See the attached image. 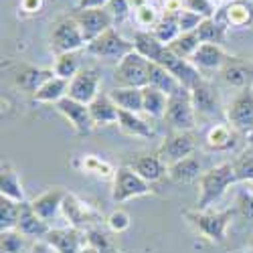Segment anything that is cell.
I'll use <instances>...</instances> for the list:
<instances>
[{"mask_svg":"<svg viewBox=\"0 0 253 253\" xmlns=\"http://www.w3.org/2000/svg\"><path fill=\"white\" fill-rule=\"evenodd\" d=\"M110 0H79L77 2V10H85V8H103L108 6Z\"/></svg>","mask_w":253,"mask_h":253,"instance_id":"obj_49","label":"cell"},{"mask_svg":"<svg viewBox=\"0 0 253 253\" xmlns=\"http://www.w3.org/2000/svg\"><path fill=\"white\" fill-rule=\"evenodd\" d=\"M148 85L164 91L166 95H172L176 89L182 87V83L168 71L164 69L162 65H158V63H152L150 61V67H148Z\"/></svg>","mask_w":253,"mask_h":253,"instance_id":"obj_28","label":"cell"},{"mask_svg":"<svg viewBox=\"0 0 253 253\" xmlns=\"http://www.w3.org/2000/svg\"><path fill=\"white\" fill-rule=\"evenodd\" d=\"M231 164H233L237 182H253V146L243 150Z\"/></svg>","mask_w":253,"mask_h":253,"instance_id":"obj_38","label":"cell"},{"mask_svg":"<svg viewBox=\"0 0 253 253\" xmlns=\"http://www.w3.org/2000/svg\"><path fill=\"white\" fill-rule=\"evenodd\" d=\"M225 116L227 122L231 124V128H235L243 134L253 132V87L241 89L233 97V101L229 103Z\"/></svg>","mask_w":253,"mask_h":253,"instance_id":"obj_10","label":"cell"},{"mask_svg":"<svg viewBox=\"0 0 253 253\" xmlns=\"http://www.w3.org/2000/svg\"><path fill=\"white\" fill-rule=\"evenodd\" d=\"M223 2H225V4H227V2H231V0H223Z\"/></svg>","mask_w":253,"mask_h":253,"instance_id":"obj_53","label":"cell"},{"mask_svg":"<svg viewBox=\"0 0 253 253\" xmlns=\"http://www.w3.org/2000/svg\"><path fill=\"white\" fill-rule=\"evenodd\" d=\"M148 67L150 61L142 57L138 51H132L126 55L114 71V83L116 87H146L148 85Z\"/></svg>","mask_w":253,"mask_h":253,"instance_id":"obj_5","label":"cell"},{"mask_svg":"<svg viewBox=\"0 0 253 253\" xmlns=\"http://www.w3.org/2000/svg\"><path fill=\"white\" fill-rule=\"evenodd\" d=\"M195 150H197V136L193 132L172 130L160 146V158L174 164L186 156H193Z\"/></svg>","mask_w":253,"mask_h":253,"instance_id":"obj_12","label":"cell"},{"mask_svg":"<svg viewBox=\"0 0 253 253\" xmlns=\"http://www.w3.org/2000/svg\"><path fill=\"white\" fill-rule=\"evenodd\" d=\"M227 53L223 51L221 45H213V43H201V47L197 49V53L188 59L193 65L201 71V69H221L223 63L227 61Z\"/></svg>","mask_w":253,"mask_h":253,"instance_id":"obj_23","label":"cell"},{"mask_svg":"<svg viewBox=\"0 0 253 253\" xmlns=\"http://www.w3.org/2000/svg\"><path fill=\"white\" fill-rule=\"evenodd\" d=\"M130 223H132L130 213L126 209H120V207L114 209L108 215V219H105V225H108V229L112 231V233H124V231L130 227Z\"/></svg>","mask_w":253,"mask_h":253,"instance_id":"obj_42","label":"cell"},{"mask_svg":"<svg viewBox=\"0 0 253 253\" xmlns=\"http://www.w3.org/2000/svg\"><path fill=\"white\" fill-rule=\"evenodd\" d=\"M0 195L8 197L16 203H25V191H23V182L18 178V172L14 168L4 162L2 168H0Z\"/></svg>","mask_w":253,"mask_h":253,"instance_id":"obj_26","label":"cell"},{"mask_svg":"<svg viewBox=\"0 0 253 253\" xmlns=\"http://www.w3.org/2000/svg\"><path fill=\"white\" fill-rule=\"evenodd\" d=\"M168 49H170L174 55H178L180 59H191L197 49L201 47V39L197 35V31L193 33H180L170 45H166Z\"/></svg>","mask_w":253,"mask_h":253,"instance_id":"obj_34","label":"cell"},{"mask_svg":"<svg viewBox=\"0 0 253 253\" xmlns=\"http://www.w3.org/2000/svg\"><path fill=\"white\" fill-rule=\"evenodd\" d=\"M118 126L126 134L136 136V138H152L154 136V128L144 118H140V114H132V112L120 110Z\"/></svg>","mask_w":253,"mask_h":253,"instance_id":"obj_31","label":"cell"},{"mask_svg":"<svg viewBox=\"0 0 253 253\" xmlns=\"http://www.w3.org/2000/svg\"><path fill=\"white\" fill-rule=\"evenodd\" d=\"M61 211H63V215H65V219L69 221V227H75V229H81V231L83 229L87 231L91 227H97L103 221L101 213L91 203L79 199L73 193H67L65 201H63V209Z\"/></svg>","mask_w":253,"mask_h":253,"instance_id":"obj_8","label":"cell"},{"mask_svg":"<svg viewBox=\"0 0 253 253\" xmlns=\"http://www.w3.org/2000/svg\"><path fill=\"white\" fill-rule=\"evenodd\" d=\"M89 114L95 126H110V124H118L120 120V108L114 103L110 93H99L89 103Z\"/></svg>","mask_w":253,"mask_h":253,"instance_id":"obj_22","label":"cell"},{"mask_svg":"<svg viewBox=\"0 0 253 253\" xmlns=\"http://www.w3.org/2000/svg\"><path fill=\"white\" fill-rule=\"evenodd\" d=\"M152 63H158V65H162L164 69H168L188 89H191L197 81L203 79V73L193 65L191 61H188V59H180L178 55H174L166 45H162L156 51V55L152 57Z\"/></svg>","mask_w":253,"mask_h":253,"instance_id":"obj_9","label":"cell"},{"mask_svg":"<svg viewBox=\"0 0 253 253\" xmlns=\"http://www.w3.org/2000/svg\"><path fill=\"white\" fill-rule=\"evenodd\" d=\"M85 237H87V245L91 249H95L97 253H116L114 249V243L112 239L108 237V233H103V231H99L97 227H91L85 231Z\"/></svg>","mask_w":253,"mask_h":253,"instance_id":"obj_41","label":"cell"},{"mask_svg":"<svg viewBox=\"0 0 253 253\" xmlns=\"http://www.w3.org/2000/svg\"><path fill=\"white\" fill-rule=\"evenodd\" d=\"M45 241L55 253H81L87 247V237H83V231L75 227L51 229Z\"/></svg>","mask_w":253,"mask_h":253,"instance_id":"obj_15","label":"cell"},{"mask_svg":"<svg viewBox=\"0 0 253 253\" xmlns=\"http://www.w3.org/2000/svg\"><path fill=\"white\" fill-rule=\"evenodd\" d=\"M221 79L231 87L245 89L253 87V61L241 59V57H227L223 67L219 69Z\"/></svg>","mask_w":253,"mask_h":253,"instance_id":"obj_16","label":"cell"},{"mask_svg":"<svg viewBox=\"0 0 253 253\" xmlns=\"http://www.w3.org/2000/svg\"><path fill=\"white\" fill-rule=\"evenodd\" d=\"M51 223L43 221L37 213L29 201L20 203V219H18V227L16 231H20L25 237H35V239H45L47 233L51 231Z\"/></svg>","mask_w":253,"mask_h":253,"instance_id":"obj_20","label":"cell"},{"mask_svg":"<svg viewBox=\"0 0 253 253\" xmlns=\"http://www.w3.org/2000/svg\"><path fill=\"white\" fill-rule=\"evenodd\" d=\"M25 235L20 231H0V253H23L25 249Z\"/></svg>","mask_w":253,"mask_h":253,"instance_id":"obj_40","label":"cell"},{"mask_svg":"<svg viewBox=\"0 0 253 253\" xmlns=\"http://www.w3.org/2000/svg\"><path fill=\"white\" fill-rule=\"evenodd\" d=\"M237 182L233 164L231 162H223L219 166L209 168L207 172H203V176L199 178V199H197V209L205 211L211 209L225 193L231 184Z\"/></svg>","mask_w":253,"mask_h":253,"instance_id":"obj_1","label":"cell"},{"mask_svg":"<svg viewBox=\"0 0 253 253\" xmlns=\"http://www.w3.org/2000/svg\"><path fill=\"white\" fill-rule=\"evenodd\" d=\"M110 97L124 112H132V114H142L144 112L142 89H138V87H114L110 91Z\"/></svg>","mask_w":253,"mask_h":253,"instance_id":"obj_29","label":"cell"},{"mask_svg":"<svg viewBox=\"0 0 253 253\" xmlns=\"http://www.w3.org/2000/svg\"><path fill=\"white\" fill-rule=\"evenodd\" d=\"M49 41H51V51L55 55L73 53V51H79L81 47H87V41L83 37V31L73 14L59 16L55 20L51 27Z\"/></svg>","mask_w":253,"mask_h":253,"instance_id":"obj_3","label":"cell"},{"mask_svg":"<svg viewBox=\"0 0 253 253\" xmlns=\"http://www.w3.org/2000/svg\"><path fill=\"white\" fill-rule=\"evenodd\" d=\"M203 16L188 10V8H180L178 10V27H180V33H193L199 29V25L203 23Z\"/></svg>","mask_w":253,"mask_h":253,"instance_id":"obj_43","label":"cell"},{"mask_svg":"<svg viewBox=\"0 0 253 253\" xmlns=\"http://www.w3.org/2000/svg\"><path fill=\"white\" fill-rule=\"evenodd\" d=\"M247 144H249V146H253V132H249V134H247Z\"/></svg>","mask_w":253,"mask_h":253,"instance_id":"obj_51","label":"cell"},{"mask_svg":"<svg viewBox=\"0 0 253 253\" xmlns=\"http://www.w3.org/2000/svg\"><path fill=\"white\" fill-rule=\"evenodd\" d=\"M168 176H170L174 182H193L199 180L203 176V162L199 156H186L174 164L168 166Z\"/></svg>","mask_w":253,"mask_h":253,"instance_id":"obj_24","label":"cell"},{"mask_svg":"<svg viewBox=\"0 0 253 253\" xmlns=\"http://www.w3.org/2000/svg\"><path fill=\"white\" fill-rule=\"evenodd\" d=\"M134 172H138L146 182H156L160 180L168 170L166 162L160 158V154H150V156H140L132 162Z\"/></svg>","mask_w":253,"mask_h":253,"instance_id":"obj_25","label":"cell"},{"mask_svg":"<svg viewBox=\"0 0 253 253\" xmlns=\"http://www.w3.org/2000/svg\"><path fill=\"white\" fill-rule=\"evenodd\" d=\"M164 120L172 130L193 132L197 128V110L193 105L191 89L182 85L172 95H168V108Z\"/></svg>","mask_w":253,"mask_h":253,"instance_id":"obj_4","label":"cell"},{"mask_svg":"<svg viewBox=\"0 0 253 253\" xmlns=\"http://www.w3.org/2000/svg\"><path fill=\"white\" fill-rule=\"evenodd\" d=\"M235 144V136H233V130L229 128L227 124H217L213 126L207 136H205V146L207 150H215V152H225L229 148H233Z\"/></svg>","mask_w":253,"mask_h":253,"instance_id":"obj_32","label":"cell"},{"mask_svg":"<svg viewBox=\"0 0 253 253\" xmlns=\"http://www.w3.org/2000/svg\"><path fill=\"white\" fill-rule=\"evenodd\" d=\"M69 91V81L67 79H61V77H51L45 85H41V89L33 95L35 101L41 103H57L59 99H63Z\"/></svg>","mask_w":253,"mask_h":253,"instance_id":"obj_33","label":"cell"},{"mask_svg":"<svg viewBox=\"0 0 253 253\" xmlns=\"http://www.w3.org/2000/svg\"><path fill=\"white\" fill-rule=\"evenodd\" d=\"M20 203L0 195V231H12L18 227Z\"/></svg>","mask_w":253,"mask_h":253,"instance_id":"obj_36","label":"cell"},{"mask_svg":"<svg viewBox=\"0 0 253 253\" xmlns=\"http://www.w3.org/2000/svg\"><path fill=\"white\" fill-rule=\"evenodd\" d=\"M215 20H219L227 29H247L253 25V2L251 0H231L217 10Z\"/></svg>","mask_w":253,"mask_h":253,"instance_id":"obj_14","label":"cell"},{"mask_svg":"<svg viewBox=\"0 0 253 253\" xmlns=\"http://www.w3.org/2000/svg\"><path fill=\"white\" fill-rule=\"evenodd\" d=\"M55 110L71 124V128H73L75 134H79V136H87V134L95 128V124H93V120H91V114H89V105L81 103V101H75V99H71L69 95H65L63 99H59V101L55 103Z\"/></svg>","mask_w":253,"mask_h":253,"instance_id":"obj_11","label":"cell"},{"mask_svg":"<svg viewBox=\"0 0 253 253\" xmlns=\"http://www.w3.org/2000/svg\"><path fill=\"white\" fill-rule=\"evenodd\" d=\"M237 211L243 219L253 221V195H241L237 201Z\"/></svg>","mask_w":253,"mask_h":253,"instance_id":"obj_47","label":"cell"},{"mask_svg":"<svg viewBox=\"0 0 253 253\" xmlns=\"http://www.w3.org/2000/svg\"><path fill=\"white\" fill-rule=\"evenodd\" d=\"M130 8H132L130 0H110L108 2V10L114 16V23H122V20H126V16L130 14Z\"/></svg>","mask_w":253,"mask_h":253,"instance_id":"obj_45","label":"cell"},{"mask_svg":"<svg viewBox=\"0 0 253 253\" xmlns=\"http://www.w3.org/2000/svg\"><path fill=\"white\" fill-rule=\"evenodd\" d=\"M65 197H67L65 188H61V186H51L49 191L41 193L37 199H33L31 205H33L35 213H37L41 219L47 221V223H51V221L57 217L59 211L63 209V201H65Z\"/></svg>","mask_w":253,"mask_h":253,"instance_id":"obj_19","label":"cell"},{"mask_svg":"<svg viewBox=\"0 0 253 253\" xmlns=\"http://www.w3.org/2000/svg\"><path fill=\"white\" fill-rule=\"evenodd\" d=\"M184 8L201 14L203 18H213L217 14V8L213 4V0H184Z\"/></svg>","mask_w":253,"mask_h":253,"instance_id":"obj_44","label":"cell"},{"mask_svg":"<svg viewBox=\"0 0 253 253\" xmlns=\"http://www.w3.org/2000/svg\"><path fill=\"white\" fill-rule=\"evenodd\" d=\"M184 219L191 223L197 233L203 235L207 241L213 243H223L227 237V227L231 225L235 211L233 209H225V211H201V209H193V211H184Z\"/></svg>","mask_w":253,"mask_h":253,"instance_id":"obj_2","label":"cell"},{"mask_svg":"<svg viewBox=\"0 0 253 253\" xmlns=\"http://www.w3.org/2000/svg\"><path fill=\"white\" fill-rule=\"evenodd\" d=\"M83 170L89 172V174H95V176H103V178H110V176H116V170L110 162L101 160L99 156L95 154H85L83 156Z\"/></svg>","mask_w":253,"mask_h":253,"instance_id":"obj_39","label":"cell"},{"mask_svg":"<svg viewBox=\"0 0 253 253\" xmlns=\"http://www.w3.org/2000/svg\"><path fill=\"white\" fill-rule=\"evenodd\" d=\"M31 253H51V245L43 239V241H35L31 245Z\"/></svg>","mask_w":253,"mask_h":253,"instance_id":"obj_50","label":"cell"},{"mask_svg":"<svg viewBox=\"0 0 253 253\" xmlns=\"http://www.w3.org/2000/svg\"><path fill=\"white\" fill-rule=\"evenodd\" d=\"M43 8V0H20V10L27 14H37Z\"/></svg>","mask_w":253,"mask_h":253,"instance_id":"obj_48","label":"cell"},{"mask_svg":"<svg viewBox=\"0 0 253 253\" xmlns=\"http://www.w3.org/2000/svg\"><path fill=\"white\" fill-rule=\"evenodd\" d=\"M51 77H55L53 69H37L31 65H20L14 73V85L35 95L41 89V85H45Z\"/></svg>","mask_w":253,"mask_h":253,"instance_id":"obj_21","label":"cell"},{"mask_svg":"<svg viewBox=\"0 0 253 253\" xmlns=\"http://www.w3.org/2000/svg\"><path fill=\"white\" fill-rule=\"evenodd\" d=\"M193 105L199 116H213L219 110V91L209 79H201L191 87Z\"/></svg>","mask_w":253,"mask_h":253,"instance_id":"obj_18","label":"cell"},{"mask_svg":"<svg viewBox=\"0 0 253 253\" xmlns=\"http://www.w3.org/2000/svg\"><path fill=\"white\" fill-rule=\"evenodd\" d=\"M81 253H97V251H95V249H91V247H89V245H87V247H85V249H83V251H81Z\"/></svg>","mask_w":253,"mask_h":253,"instance_id":"obj_52","label":"cell"},{"mask_svg":"<svg viewBox=\"0 0 253 253\" xmlns=\"http://www.w3.org/2000/svg\"><path fill=\"white\" fill-rule=\"evenodd\" d=\"M197 35L201 39V43H213V45H221L225 43V35H227V27H223L219 20L213 18H205L197 29Z\"/></svg>","mask_w":253,"mask_h":253,"instance_id":"obj_35","label":"cell"},{"mask_svg":"<svg viewBox=\"0 0 253 253\" xmlns=\"http://www.w3.org/2000/svg\"><path fill=\"white\" fill-rule=\"evenodd\" d=\"M132 51H136L134 41L124 39L114 27L108 29L103 35H99L97 39H93L91 43H87V53L101 57V59H116L118 63Z\"/></svg>","mask_w":253,"mask_h":253,"instance_id":"obj_7","label":"cell"},{"mask_svg":"<svg viewBox=\"0 0 253 253\" xmlns=\"http://www.w3.org/2000/svg\"><path fill=\"white\" fill-rule=\"evenodd\" d=\"M53 71H55V75H57V77L71 81V79L81 71V69H79V55H77V51L57 55Z\"/></svg>","mask_w":253,"mask_h":253,"instance_id":"obj_37","label":"cell"},{"mask_svg":"<svg viewBox=\"0 0 253 253\" xmlns=\"http://www.w3.org/2000/svg\"><path fill=\"white\" fill-rule=\"evenodd\" d=\"M152 195L150 182H146L138 172H134L132 166H120L114 176V191H112V201L114 203H126L136 197H146Z\"/></svg>","mask_w":253,"mask_h":253,"instance_id":"obj_6","label":"cell"},{"mask_svg":"<svg viewBox=\"0 0 253 253\" xmlns=\"http://www.w3.org/2000/svg\"><path fill=\"white\" fill-rule=\"evenodd\" d=\"M97 87H99V71L87 67V69H81V71L69 81V91H67V95H69L71 99H75V101H81V103L89 105V103L99 95Z\"/></svg>","mask_w":253,"mask_h":253,"instance_id":"obj_17","label":"cell"},{"mask_svg":"<svg viewBox=\"0 0 253 253\" xmlns=\"http://www.w3.org/2000/svg\"><path fill=\"white\" fill-rule=\"evenodd\" d=\"M142 103H144V114H148L150 118L164 120L166 108H168V95L152 85L142 87Z\"/></svg>","mask_w":253,"mask_h":253,"instance_id":"obj_30","label":"cell"},{"mask_svg":"<svg viewBox=\"0 0 253 253\" xmlns=\"http://www.w3.org/2000/svg\"><path fill=\"white\" fill-rule=\"evenodd\" d=\"M136 20H138V25H142V27H154L158 18H156V12H154L152 6L144 4V6L136 8Z\"/></svg>","mask_w":253,"mask_h":253,"instance_id":"obj_46","label":"cell"},{"mask_svg":"<svg viewBox=\"0 0 253 253\" xmlns=\"http://www.w3.org/2000/svg\"><path fill=\"white\" fill-rule=\"evenodd\" d=\"M162 45H170L172 41L180 35V27H178V10H166L150 31Z\"/></svg>","mask_w":253,"mask_h":253,"instance_id":"obj_27","label":"cell"},{"mask_svg":"<svg viewBox=\"0 0 253 253\" xmlns=\"http://www.w3.org/2000/svg\"><path fill=\"white\" fill-rule=\"evenodd\" d=\"M75 20L79 23L83 37L87 43H91L93 39L103 35L108 29L114 27V16L110 14L108 8H85V10H75L73 12Z\"/></svg>","mask_w":253,"mask_h":253,"instance_id":"obj_13","label":"cell"}]
</instances>
